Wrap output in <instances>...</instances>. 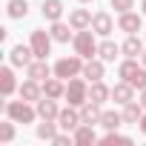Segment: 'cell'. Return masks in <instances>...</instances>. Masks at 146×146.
I'll return each mask as SVG.
<instances>
[{
	"label": "cell",
	"mask_w": 146,
	"mask_h": 146,
	"mask_svg": "<svg viewBox=\"0 0 146 146\" xmlns=\"http://www.w3.org/2000/svg\"><path fill=\"white\" fill-rule=\"evenodd\" d=\"M3 112H6V117H12L15 123H35V117H37V106H32L29 100H9L6 106H3Z\"/></svg>",
	"instance_id": "obj_1"
},
{
	"label": "cell",
	"mask_w": 146,
	"mask_h": 146,
	"mask_svg": "<svg viewBox=\"0 0 146 146\" xmlns=\"http://www.w3.org/2000/svg\"><path fill=\"white\" fill-rule=\"evenodd\" d=\"M83 57L80 54H69V57H60L54 66H52V72L60 78V80H72V78H78V75H83Z\"/></svg>",
	"instance_id": "obj_2"
},
{
	"label": "cell",
	"mask_w": 146,
	"mask_h": 146,
	"mask_svg": "<svg viewBox=\"0 0 146 146\" xmlns=\"http://www.w3.org/2000/svg\"><path fill=\"white\" fill-rule=\"evenodd\" d=\"M72 46H75V54H80L83 60H92V57H98V40H95V32H89V29H80L75 37H72Z\"/></svg>",
	"instance_id": "obj_3"
},
{
	"label": "cell",
	"mask_w": 146,
	"mask_h": 146,
	"mask_svg": "<svg viewBox=\"0 0 146 146\" xmlns=\"http://www.w3.org/2000/svg\"><path fill=\"white\" fill-rule=\"evenodd\" d=\"M72 106H83L86 100H89V83L86 80H80V78H72V80H66V95H63Z\"/></svg>",
	"instance_id": "obj_4"
},
{
	"label": "cell",
	"mask_w": 146,
	"mask_h": 146,
	"mask_svg": "<svg viewBox=\"0 0 146 146\" xmlns=\"http://www.w3.org/2000/svg\"><path fill=\"white\" fill-rule=\"evenodd\" d=\"M52 35L46 32V29H35L32 32V37H29V46H32V52H35V57H49V52H52Z\"/></svg>",
	"instance_id": "obj_5"
},
{
	"label": "cell",
	"mask_w": 146,
	"mask_h": 146,
	"mask_svg": "<svg viewBox=\"0 0 146 146\" xmlns=\"http://www.w3.org/2000/svg\"><path fill=\"white\" fill-rule=\"evenodd\" d=\"M83 123V117H80V109L78 106H66V109H60V115H57V126L63 129V132H75L78 126Z\"/></svg>",
	"instance_id": "obj_6"
},
{
	"label": "cell",
	"mask_w": 146,
	"mask_h": 146,
	"mask_svg": "<svg viewBox=\"0 0 146 146\" xmlns=\"http://www.w3.org/2000/svg\"><path fill=\"white\" fill-rule=\"evenodd\" d=\"M52 75H54V72H52V66H49L43 57H35V60L26 66V78H32V80H40V83H43V80L52 78Z\"/></svg>",
	"instance_id": "obj_7"
},
{
	"label": "cell",
	"mask_w": 146,
	"mask_h": 146,
	"mask_svg": "<svg viewBox=\"0 0 146 146\" xmlns=\"http://www.w3.org/2000/svg\"><path fill=\"white\" fill-rule=\"evenodd\" d=\"M92 32L100 35V37H109V35L115 32L112 15H109V12H95V17H92Z\"/></svg>",
	"instance_id": "obj_8"
},
{
	"label": "cell",
	"mask_w": 146,
	"mask_h": 146,
	"mask_svg": "<svg viewBox=\"0 0 146 146\" xmlns=\"http://www.w3.org/2000/svg\"><path fill=\"white\" fill-rule=\"evenodd\" d=\"M32 60H35V52H32V46H23V43L12 46V52H9V63H12V66H17V69L23 66V69H26Z\"/></svg>",
	"instance_id": "obj_9"
},
{
	"label": "cell",
	"mask_w": 146,
	"mask_h": 146,
	"mask_svg": "<svg viewBox=\"0 0 146 146\" xmlns=\"http://www.w3.org/2000/svg\"><path fill=\"white\" fill-rule=\"evenodd\" d=\"M117 29L126 32V35H137V32L143 29V17L135 15V12H123V15L117 17Z\"/></svg>",
	"instance_id": "obj_10"
},
{
	"label": "cell",
	"mask_w": 146,
	"mask_h": 146,
	"mask_svg": "<svg viewBox=\"0 0 146 146\" xmlns=\"http://www.w3.org/2000/svg\"><path fill=\"white\" fill-rule=\"evenodd\" d=\"M17 92H20V98H23V100H29V103H37V100L43 98V83H40V80H32V78H26V80L20 83V89H17Z\"/></svg>",
	"instance_id": "obj_11"
},
{
	"label": "cell",
	"mask_w": 146,
	"mask_h": 146,
	"mask_svg": "<svg viewBox=\"0 0 146 146\" xmlns=\"http://www.w3.org/2000/svg\"><path fill=\"white\" fill-rule=\"evenodd\" d=\"M35 106H37V117H40V120H57V115H60V106H57L54 98H46V95H43Z\"/></svg>",
	"instance_id": "obj_12"
},
{
	"label": "cell",
	"mask_w": 146,
	"mask_h": 146,
	"mask_svg": "<svg viewBox=\"0 0 146 146\" xmlns=\"http://www.w3.org/2000/svg\"><path fill=\"white\" fill-rule=\"evenodd\" d=\"M17 89H20V86H17V80H15V69H12V66H3V69H0V95H3V98H12Z\"/></svg>",
	"instance_id": "obj_13"
},
{
	"label": "cell",
	"mask_w": 146,
	"mask_h": 146,
	"mask_svg": "<svg viewBox=\"0 0 146 146\" xmlns=\"http://www.w3.org/2000/svg\"><path fill=\"white\" fill-rule=\"evenodd\" d=\"M92 12L89 9H72L69 12V26L75 29V32H80V29H92Z\"/></svg>",
	"instance_id": "obj_14"
},
{
	"label": "cell",
	"mask_w": 146,
	"mask_h": 146,
	"mask_svg": "<svg viewBox=\"0 0 146 146\" xmlns=\"http://www.w3.org/2000/svg\"><path fill=\"white\" fill-rule=\"evenodd\" d=\"M112 100H115V103H120V106H126L129 100H135V86H132L129 80L115 83V86H112Z\"/></svg>",
	"instance_id": "obj_15"
},
{
	"label": "cell",
	"mask_w": 146,
	"mask_h": 146,
	"mask_svg": "<svg viewBox=\"0 0 146 146\" xmlns=\"http://www.w3.org/2000/svg\"><path fill=\"white\" fill-rule=\"evenodd\" d=\"M63 0H43V6H40V15H43V20L46 23H54V20H60L63 17Z\"/></svg>",
	"instance_id": "obj_16"
},
{
	"label": "cell",
	"mask_w": 146,
	"mask_h": 146,
	"mask_svg": "<svg viewBox=\"0 0 146 146\" xmlns=\"http://www.w3.org/2000/svg\"><path fill=\"white\" fill-rule=\"evenodd\" d=\"M72 135H75V146H92V143H98L95 126H89V123H80Z\"/></svg>",
	"instance_id": "obj_17"
},
{
	"label": "cell",
	"mask_w": 146,
	"mask_h": 146,
	"mask_svg": "<svg viewBox=\"0 0 146 146\" xmlns=\"http://www.w3.org/2000/svg\"><path fill=\"white\" fill-rule=\"evenodd\" d=\"M123 123H126V120H123V112H115V109H103V115H100V126H103L106 132H117Z\"/></svg>",
	"instance_id": "obj_18"
},
{
	"label": "cell",
	"mask_w": 146,
	"mask_h": 146,
	"mask_svg": "<svg viewBox=\"0 0 146 146\" xmlns=\"http://www.w3.org/2000/svg\"><path fill=\"white\" fill-rule=\"evenodd\" d=\"M103 75H106V66H103L100 57L86 60V66H83V78H86L89 83H92V80H103Z\"/></svg>",
	"instance_id": "obj_19"
},
{
	"label": "cell",
	"mask_w": 146,
	"mask_h": 146,
	"mask_svg": "<svg viewBox=\"0 0 146 146\" xmlns=\"http://www.w3.org/2000/svg\"><path fill=\"white\" fill-rule=\"evenodd\" d=\"M43 95H46V98L60 100V98L66 95V83H63L57 75H54V78H46V80H43Z\"/></svg>",
	"instance_id": "obj_20"
},
{
	"label": "cell",
	"mask_w": 146,
	"mask_h": 146,
	"mask_svg": "<svg viewBox=\"0 0 146 146\" xmlns=\"http://www.w3.org/2000/svg\"><path fill=\"white\" fill-rule=\"evenodd\" d=\"M109 98H112V89H109L103 80H92V83H89V100H95V103L103 106Z\"/></svg>",
	"instance_id": "obj_21"
},
{
	"label": "cell",
	"mask_w": 146,
	"mask_h": 146,
	"mask_svg": "<svg viewBox=\"0 0 146 146\" xmlns=\"http://www.w3.org/2000/svg\"><path fill=\"white\" fill-rule=\"evenodd\" d=\"M100 115H103V109H100V103H95V100H86V103L80 106V117H83V123H89V126L100 123Z\"/></svg>",
	"instance_id": "obj_22"
},
{
	"label": "cell",
	"mask_w": 146,
	"mask_h": 146,
	"mask_svg": "<svg viewBox=\"0 0 146 146\" xmlns=\"http://www.w3.org/2000/svg\"><path fill=\"white\" fill-rule=\"evenodd\" d=\"M69 29H72L69 23H63V20H54V23L49 26V35H52V40H54V43H69L72 37H75Z\"/></svg>",
	"instance_id": "obj_23"
},
{
	"label": "cell",
	"mask_w": 146,
	"mask_h": 146,
	"mask_svg": "<svg viewBox=\"0 0 146 146\" xmlns=\"http://www.w3.org/2000/svg\"><path fill=\"white\" fill-rule=\"evenodd\" d=\"M120 52H123V57H140V54H143V40H140L137 35H126Z\"/></svg>",
	"instance_id": "obj_24"
},
{
	"label": "cell",
	"mask_w": 146,
	"mask_h": 146,
	"mask_svg": "<svg viewBox=\"0 0 146 146\" xmlns=\"http://www.w3.org/2000/svg\"><path fill=\"white\" fill-rule=\"evenodd\" d=\"M117 54H120V46H117L115 40H103V43L98 46V57H100L103 63H115Z\"/></svg>",
	"instance_id": "obj_25"
},
{
	"label": "cell",
	"mask_w": 146,
	"mask_h": 146,
	"mask_svg": "<svg viewBox=\"0 0 146 146\" xmlns=\"http://www.w3.org/2000/svg\"><path fill=\"white\" fill-rule=\"evenodd\" d=\"M143 106H140V100H129L126 106H123V120L126 123H140V117H143Z\"/></svg>",
	"instance_id": "obj_26"
},
{
	"label": "cell",
	"mask_w": 146,
	"mask_h": 146,
	"mask_svg": "<svg viewBox=\"0 0 146 146\" xmlns=\"http://www.w3.org/2000/svg\"><path fill=\"white\" fill-rule=\"evenodd\" d=\"M6 15L12 20H23L29 15V3H26V0H9V3H6Z\"/></svg>",
	"instance_id": "obj_27"
},
{
	"label": "cell",
	"mask_w": 146,
	"mask_h": 146,
	"mask_svg": "<svg viewBox=\"0 0 146 146\" xmlns=\"http://www.w3.org/2000/svg\"><path fill=\"white\" fill-rule=\"evenodd\" d=\"M37 137H40V140H54V137H57L54 120H43V123H37Z\"/></svg>",
	"instance_id": "obj_28"
},
{
	"label": "cell",
	"mask_w": 146,
	"mask_h": 146,
	"mask_svg": "<svg viewBox=\"0 0 146 146\" xmlns=\"http://www.w3.org/2000/svg\"><path fill=\"white\" fill-rule=\"evenodd\" d=\"M100 143H103V146H115V143H123V146H129V143H132V137H126V135H117V132H106V135L100 137Z\"/></svg>",
	"instance_id": "obj_29"
},
{
	"label": "cell",
	"mask_w": 146,
	"mask_h": 146,
	"mask_svg": "<svg viewBox=\"0 0 146 146\" xmlns=\"http://www.w3.org/2000/svg\"><path fill=\"white\" fill-rule=\"evenodd\" d=\"M15 140V120L9 117L6 123H0V143H12Z\"/></svg>",
	"instance_id": "obj_30"
},
{
	"label": "cell",
	"mask_w": 146,
	"mask_h": 146,
	"mask_svg": "<svg viewBox=\"0 0 146 146\" xmlns=\"http://www.w3.org/2000/svg\"><path fill=\"white\" fill-rule=\"evenodd\" d=\"M129 83H132L137 92H143V89H146V66H140V69H137V75H135Z\"/></svg>",
	"instance_id": "obj_31"
},
{
	"label": "cell",
	"mask_w": 146,
	"mask_h": 146,
	"mask_svg": "<svg viewBox=\"0 0 146 146\" xmlns=\"http://www.w3.org/2000/svg\"><path fill=\"white\" fill-rule=\"evenodd\" d=\"M112 9H115L117 15H123V12H132V9H135V0H112Z\"/></svg>",
	"instance_id": "obj_32"
},
{
	"label": "cell",
	"mask_w": 146,
	"mask_h": 146,
	"mask_svg": "<svg viewBox=\"0 0 146 146\" xmlns=\"http://www.w3.org/2000/svg\"><path fill=\"white\" fill-rule=\"evenodd\" d=\"M54 146H69V143H75V135H69V132H63V135H57L54 140H52Z\"/></svg>",
	"instance_id": "obj_33"
},
{
	"label": "cell",
	"mask_w": 146,
	"mask_h": 146,
	"mask_svg": "<svg viewBox=\"0 0 146 146\" xmlns=\"http://www.w3.org/2000/svg\"><path fill=\"white\" fill-rule=\"evenodd\" d=\"M137 126H140V132L146 135V112H143V117H140V123H137Z\"/></svg>",
	"instance_id": "obj_34"
},
{
	"label": "cell",
	"mask_w": 146,
	"mask_h": 146,
	"mask_svg": "<svg viewBox=\"0 0 146 146\" xmlns=\"http://www.w3.org/2000/svg\"><path fill=\"white\" fill-rule=\"evenodd\" d=\"M140 106H143V109H146V89H143V92H140Z\"/></svg>",
	"instance_id": "obj_35"
},
{
	"label": "cell",
	"mask_w": 146,
	"mask_h": 146,
	"mask_svg": "<svg viewBox=\"0 0 146 146\" xmlns=\"http://www.w3.org/2000/svg\"><path fill=\"white\" fill-rule=\"evenodd\" d=\"M140 60H143V66H146V49H143V54H140Z\"/></svg>",
	"instance_id": "obj_36"
},
{
	"label": "cell",
	"mask_w": 146,
	"mask_h": 146,
	"mask_svg": "<svg viewBox=\"0 0 146 146\" xmlns=\"http://www.w3.org/2000/svg\"><path fill=\"white\" fill-rule=\"evenodd\" d=\"M140 9H143V15H146V0H143V6H140Z\"/></svg>",
	"instance_id": "obj_37"
},
{
	"label": "cell",
	"mask_w": 146,
	"mask_h": 146,
	"mask_svg": "<svg viewBox=\"0 0 146 146\" xmlns=\"http://www.w3.org/2000/svg\"><path fill=\"white\" fill-rule=\"evenodd\" d=\"M78 3H92V0H78Z\"/></svg>",
	"instance_id": "obj_38"
}]
</instances>
